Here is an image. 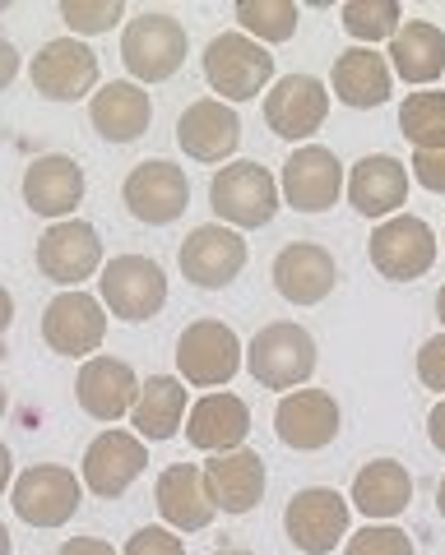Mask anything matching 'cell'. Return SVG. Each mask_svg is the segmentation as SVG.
<instances>
[{
	"label": "cell",
	"instance_id": "484cf974",
	"mask_svg": "<svg viewBox=\"0 0 445 555\" xmlns=\"http://www.w3.org/2000/svg\"><path fill=\"white\" fill-rule=\"evenodd\" d=\"M251 436V408L237 393H204L200 403L186 412V440L204 454H228L242 449Z\"/></svg>",
	"mask_w": 445,
	"mask_h": 555
},
{
	"label": "cell",
	"instance_id": "d6a6232c",
	"mask_svg": "<svg viewBox=\"0 0 445 555\" xmlns=\"http://www.w3.org/2000/svg\"><path fill=\"white\" fill-rule=\"evenodd\" d=\"M297 20H302V10L293 5V0H242L237 5V24L246 28V38L251 42H288L297 33Z\"/></svg>",
	"mask_w": 445,
	"mask_h": 555
},
{
	"label": "cell",
	"instance_id": "c3c4849f",
	"mask_svg": "<svg viewBox=\"0 0 445 555\" xmlns=\"http://www.w3.org/2000/svg\"><path fill=\"white\" fill-rule=\"evenodd\" d=\"M214 555H255V551H242V546H232V551H214Z\"/></svg>",
	"mask_w": 445,
	"mask_h": 555
},
{
	"label": "cell",
	"instance_id": "f546056e",
	"mask_svg": "<svg viewBox=\"0 0 445 555\" xmlns=\"http://www.w3.org/2000/svg\"><path fill=\"white\" fill-rule=\"evenodd\" d=\"M181 422H186V385H181V379H173V375H149L140 385L135 408H130L135 436L163 444V440L177 436Z\"/></svg>",
	"mask_w": 445,
	"mask_h": 555
},
{
	"label": "cell",
	"instance_id": "f6af8a7d",
	"mask_svg": "<svg viewBox=\"0 0 445 555\" xmlns=\"http://www.w3.org/2000/svg\"><path fill=\"white\" fill-rule=\"evenodd\" d=\"M0 555H14V542H10V528L0 524Z\"/></svg>",
	"mask_w": 445,
	"mask_h": 555
},
{
	"label": "cell",
	"instance_id": "ab89813d",
	"mask_svg": "<svg viewBox=\"0 0 445 555\" xmlns=\"http://www.w3.org/2000/svg\"><path fill=\"white\" fill-rule=\"evenodd\" d=\"M56 555H116L112 542H102V537H71Z\"/></svg>",
	"mask_w": 445,
	"mask_h": 555
},
{
	"label": "cell",
	"instance_id": "7dc6e473",
	"mask_svg": "<svg viewBox=\"0 0 445 555\" xmlns=\"http://www.w3.org/2000/svg\"><path fill=\"white\" fill-rule=\"evenodd\" d=\"M436 315H441V324H445V287L436 292Z\"/></svg>",
	"mask_w": 445,
	"mask_h": 555
},
{
	"label": "cell",
	"instance_id": "74e56055",
	"mask_svg": "<svg viewBox=\"0 0 445 555\" xmlns=\"http://www.w3.org/2000/svg\"><path fill=\"white\" fill-rule=\"evenodd\" d=\"M418 379H422L427 389H436L445 398V334L422 343V352H418Z\"/></svg>",
	"mask_w": 445,
	"mask_h": 555
},
{
	"label": "cell",
	"instance_id": "ac0fdd59",
	"mask_svg": "<svg viewBox=\"0 0 445 555\" xmlns=\"http://www.w3.org/2000/svg\"><path fill=\"white\" fill-rule=\"evenodd\" d=\"M330 116V93L316 75H283L265 93V120L279 139H312Z\"/></svg>",
	"mask_w": 445,
	"mask_h": 555
},
{
	"label": "cell",
	"instance_id": "2e32d148",
	"mask_svg": "<svg viewBox=\"0 0 445 555\" xmlns=\"http://www.w3.org/2000/svg\"><path fill=\"white\" fill-rule=\"evenodd\" d=\"M33 89L47 102H79L98 83V51L79 38H51L33 56Z\"/></svg>",
	"mask_w": 445,
	"mask_h": 555
},
{
	"label": "cell",
	"instance_id": "bcb514c9",
	"mask_svg": "<svg viewBox=\"0 0 445 555\" xmlns=\"http://www.w3.org/2000/svg\"><path fill=\"white\" fill-rule=\"evenodd\" d=\"M436 509H441V518H445V477H441V486H436Z\"/></svg>",
	"mask_w": 445,
	"mask_h": 555
},
{
	"label": "cell",
	"instance_id": "4fadbf2b",
	"mask_svg": "<svg viewBox=\"0 0 445 555\" xmlns=\"http://www.w3.org/2000/svg\"><path fill=\"white\" fill-rule=\"evenodd\" d=\"M339 422H344V412H339L330 389H293L274 408V436L297 454H316V449L334 444Z\"/></svg>",
	"mask_w": 445,
	"mask_h": 555
},
{
	"label": "cell",
	"instance_id": "30bf717a",
	"mask_svg": "<svg viewBox=\"0 0 445 555\" xmlns=\"http://www.w3.org/2000/svg\"><path fill=\"white\" fill-rule=\"evenodd\" d=\"M279 195L297 214H325V208H334L339 195H344V163H339V153L325 144H302L283 163Z\"/></svg>",
	"mask_w": 445,
	"mask_h": 555
},
{
	"label": "cell",
	"instance_id": "52a82bcc",
	"mask_svg": "<svg viewBox=\"0 0 445 555\" xmlns=\"http://www.w3.org/2000/svg\"><path fill=\"white\" fill-rule=\"evenodd\" d=\"M79 500H84V481L71 467H56V463L28 467L10 491V505L28 528H65L79 514Z\"/></svg>",
	"mask_w": 445,
	"mask_h": 555
},
{
	"label": "cell",
	"instance_id": "83f0119b",
	"mask_svg": "<svg viewBox=\"0 0 445 555\" xmlns=\"http://www.w3.org/2000/svg\"><path fill=\"white\" fill-rule=\"evenodd\" d=\"M89 120H93V130L107 139V144H130V139H140L149 130L153 102H149V93L140 89V83L112 79V83H102V89L93 93Z\"/></svg>",
	"mask_w": 445,
	"mask_h": 555
},
{
	"label": "cell",
	"instance_id": "4dcf8cb0",
	"mask_svg": "<svg viewBox=\"0 0 445 555\" xmlns=\"http://www.w3.org/2000/svg\"><path fill=\"white\" fill-rule=\"evenodd\" d=\"M408 500H414V477H408V467L395 459H376L353 477L348 505H357L367 518H395L408 509Z\"/></svg>",
	"mask_w": 445,
	"mask_h": 555
},
{
	"label": "cell",
	"instance_id": "4316f807",
	"mask_svg": "<svg viewBox=\"0 0 445 555\" xmlns=\"http://www.w3.org/2000/svg\"><path fill=\"white\" fill-rule=\"evenodd\" d=\"M334 98L344 107H357V112H371L390 102V89H395V75H390V61L381 56L376 47H348L334 56Z\"/></svg>",
	"mask_w": 445,
	"mask_h": 555
},
{
	"label": "cell",
	"instance_id": "d6986e66",
	"mask_svg": "<svg viewBox=\"0 0 445 555\" xmlns=\"http://www.w3.org/2000/svg\"><path fill=\"white\" fill-rule=\"evenodd\" d=\"M204 473V491H209L214 509L223 514H251L265 500V459L255 449H228V454H214L209 463L200 467Z\"/></svg>",
	"mask_w": 445,
	"mask_h": 555
},
{
	"label": "cell",
	"instance_id": "7a4b0ae2",
	"mask_svg": "<svg viewBox=\"0 0 445 555\" xmlns=\"http://www.w3.org/2000/svg\"><path fill=\"white\" fill-rule=\"evenodd\" d=\"M186 47H191V38H186L181 20H173V14H163V10L135 14L122 33V61L130 69V83L144 89V83L173 79L186 61Z\"/></svg>",
	"mask_w": 445,
	"mask_h": 555
},
{
	"label": "cell",
	"instance_id": "9c48e42d",
	"mask_svg": "<svg viewBox=\"0 0 445 555\" xmlns=\"http://www.w3.org/2000/svg\"><path fill=\"white\" fill-rule=\"evenodd\" d=\"M348 518L353 505L334 486H306L288 500L283 509V528H288V542L306 555H330L339 542L348 537Z\"/></svg>",
	"mask_w": 445,
	"mask_h": 555
},
{
	"label": "cell",
	"instance_id": "7402d4cb",
	"mask_svg": "<svg viewBox=\"0 0 445 555\" xmlns=\"http://www.w3.org/2000/svg\"><path fill=\"white\" fill-rule=\"evenodd\" d=\"M75 398L93 422H122V416H130L135 398H140V379H135V371L126 361L89 357L75 375Z\"/></svg>",
	"mask_w": 445,
	"mask_h": 555
},
{
	"label": "cell",
	"instance_id": "5bb4252c",
	"mask_svg": "<svg viewBox=\"0 0 445 555\" xmlns=\"http://www.w3.org/2000/svg\"><path fill=\"white\" fill-rule=\"evenodd\" d=\"M42 338L51 352L61 357H89L107 338V315H102V301L89 292H61L51 297L42 310Z\"/></svg>",
	"mask_w": 445,
	"mask_h": 555
},
{
	"label": "cell",
	"instance_id": "7bdbcfd3",
	"mask_svg": "<svg viewBox=\"0 0 445 555\" xmlns=\"http://www.w3.org/2000/svg\"><path fill=\"white\" fill-rule=\"evenodd\" d=\"M10 481H14V454H10V444L0 440V495L10 491Z\"/></svg>",
	"mask_w": 445,
	"mask_h": 555
},
{
	"label": "cell",
	"instance_id": "3957f363",
	"mask_svg": "<svg viewBox=\"0 0 445 555\" xmlns=\"http://www.w3.org/2000/svg\"><path fill=\"white\" fill-rule=\"evenodd\" d=\"M209 208L232 232L269 228L274 214H279V181L260 163H228L209 181Z\"/></svg>",
	"mask_w": 445,
	"mask_h": 555
},
{
	"label": "cell",
	"instance_id": "ee69618b",
	"mask_svg": "<svg viewBox=\"0 0 445 555\" xmlns=\"http://www.w3.org/2000/svg\"><path fill=\"white\" fill-rule=\"evenodd\" d=\"M10 324H14V297H10L5 287H0V334H5Z\"/></svg>",
	"mask_w": 445,
	"mask_h": 555
},
{
	"label": "cell",
	"instance_id": "e0dca14e",
	"mask_svg": "<svg viewBox=\"0 0 445 555\" xmlns=\"http://www.w3.org/2000/svg\"><path fill=\"white\" fill-rule=\"evenodd\" d=\"M149 467V449L130 430H102V436L84 449V486L102 500L126 495L140 473Z\"/></svg>",
	"mask_w": 445,
	"mask_h": 555
},
{
	"label": "cell",
	"instance_id": "603a6c76",
	"mask_svg": "<svg viewBox=\"0 0 445 555\" xmlns=\"http://www.w3.org/2000/svg\"><path fill=\"white\" fill-rule=\"evenodd\" d=\"M153 505L173 532H200L214 524V500L204 491V473L195 463H173L153 481Z\"/></svg>",
	"mask_w": 445,
	"mask_h": 555
},
{
	"label": "cell",
	"instance_id": "681fc988",
	"mask_svg": "<svg viewBox=\"0 0 445 555\" xmlns=\"http://www.w3.org/2000/svg\"><path fill=\"white\" fill-rule=\"evenodd\" d=\"M5 408H10V398H5V389H0V416H5Z\"/></svg>",
	"mask_w": 445,
	"mask_h": 555
},
{
	"label": "cell",
	"instance_id": "b9f144b4",
	"mask_svg": "<svg viewBox=\"0 0 445 555\" xmlns=\"http://www.w3.org/2000/svg\"><path fill=\"white\" fill-rule=\"evenodd\" d=\"M427 436H432V444H436V454H445V398L441 403L427 412Z\"/></svg>",
	"mask_w": 445,
	"mask_h": 555
},
{
	"label": "cell",
	"instance_id": "5b68a950",
	"mask_svg": "<svg viewBox=\"0 0 445 555\" xmlns=\"http://www.w3.org/2000/svg\"><path fill=\"white\" fill-rule=\"evenodd\" d=\"M242 338L232 324L223 320H195L181 328L177 338V371L186 385L195 389H223L228 379L242 371Z\"/></svg>",
	"mask_w": 445,
	"mask_h": 555
},
{
	"label": "cell",
	"instance_id": "f1b7e54d",
	"mask_svg": "<svg viewBox=\"0 0 445 555\" xmlns=\"http://www.w3.org/2000/svg\"><path fill=\"white\" fill-rule=\"evenodd\" d=\"M390 75H399L404 83H432L445 75V33L427 20H408L390 38Z\"/></svg>",
	"mask_w": 445,
	"mask_h": 555
},
{
	"label": "cell",
	"instance_id": "8d00e7d4",
	"mask_svg": "<svg viewBox=\"0 0 445 555\" xmlns=\"http://www.w3.org/2000/svg\"><path fill=\"white\" fill-rule=\"evenodd\" d=\"M122 555H186V542L173 528H140Z\"/></svg>",
	"mask_w": 445,
	"mask_h": 555
},
{
	"label": "cell",
	"instance_id": "60d3db41",
	"mask_svg": "<svg viewBox=\"0 0 445 555\" xmlns=\"http://www.w3.org/2000/svg\"><path fill=\"white\" fill-rule=\"evenodd\" d=\"M14 75H20V51H14V42L0 38V89H10Z\"/></svg>",
	"mask_w": 445,
	"mask_h": 555
},
{
	"label": "cell",
	"instance_id": "d590c367",
	"mask_svg": "<svg viewBox=\"0 0 445 555\" xmlns=\"http://www.w3.org/2000/svg\"><path fill=\"white\" fill-rule=\"evenodd\" d=\"M344 555H418L414 551V537L395 524H367L363 532L348 537V551Z\"/></svg>",
	"mask_w": 445,
	"mask_h": 555
},
{
	"label": "cell",
	"instance_id": "44dd1931",
	"mask_svg": "<svg viewBox=\"0 0 445 555\" xmlns=\"http://www.w3.org/2000/svg\"><path fill=\"white\" fill-rule=\"evenodd\" d=\"M334 283H339V264L316 241H293L274 259V287L293 306H320L334 292Z\"/></svg>",
	"mask_w": 445,
	"mask_h": 555
},
{
	"label": "cell",
	"instance_id": "8992f818",
	"mask_svg": "<svg viewBox=\"0 0 445 555\" xmlns=\"http://www.w3.org/2000/svg\"><path fill=\"white\" fill-rule=\"evenodd\" d=\"M102 306L126 324H144L167 306V273L153 264L149 255H116L102 264Z\"/></svg>",
	"mask_w": 445,
	"mask_h": 555
},
{
	"label": "cell",
	"instance_id": "277c9868",
	"mask_svg": "<svg viewBox=\"0 0 445 555\" xmlns=\"http://www.w3.org/2000/svg\"><path fill=\"white\" fill-rule=\"evenodd\" d=\"M204 79H209L218 102H251L274 79V56L269 47L251 42L246 33H218L204 47Z\"/></svg>",
	"mask_w": 445,
	"mask_h": 555
},
{
	"label": "cell",
	"instance_id": "cb8c5ba5",
	"mask_svg": "<svg viewBox=\"0 0 445 555\" xmlns=\"http://www.w3.org/2000/svg\"><path fill=\"white\" fill-rule=\"evenodd\" d=\"M408 199V167L390 153H367L348 171V204L363 218H395L399 204Z\"/></svg>",
	"mask_w": 445,
	"mask_h": 555
},
{
	"label": "cell",
	"instance_id": "ba28073f",
	"mask_svg": "<svg viewBox=\"0 0 445 555\" xmlns=\"http://www.w3.org/2000/svg\"><path fill=\"white\" fill-rule=\"evenodd\" d=\"M367 255L371 269L390 278V283H414V278H422L436 264V232L414 214H395L371 232Z\"/></svg>",
	"mask_w": 445,
	"mask_h": 555
},
{
	"label": "cell",
	"instance_id": "ffe728a7",
	"mask_svg": "<svg viewBox=\"0 0 445 555\" xmlns=\"http://www.w3.org/2000/svg\"><path fill=\"white\" fill-rule=\"evenodd\" d=\"M177 144L186 149V158H195V163H223L242 144V116L218 98H200L177 120Z\"/></svg>",
	"mask_w": 445,
	"mask_h": 555
},
{
	"label": "cell",
	"instance_id": "f35d334b",
	"mask_svg": "<svg viewBox=\"0 0 445 555\" xmlns=\"http://www.w3.org/2000/svg\"><path fill=\"white\" fill-rule=\"evenodd\" d=\"M414 181L422 185V190H432V195H445V149H436V153H414Z\"/></svg>",
	"mask_w": 445,
	"mask_h": 555
},
{
	"label": "cell",
	"instance_id": "9a60e30c",
	"mask_svg": "<svg viewBox=\"0 0 445 555\" xmlns=\"http://www.w3.org/2000/svg\"><path fill=\"white\" fill-rule=\"evenodd\" d=\"M177 259H181V273L191 278L195 287L218 292L246 269V241H242V232L223 228V222H204V228H195L181 241Z\"/></svg>",
	"mask_w": 445,
	"mask_h": 555
},
{
	"label": "cell",
	"instance_id": "7c38bea8",
	"mask_svg": "<svg viewBox=\"0 0 445 555\" xmlns=\"http://www.w3.org/2000/svg\"><path fill=\"white\" fill-rule=\"evenodd\" d=\"M122 199L130 208V218L149 222V228H167V222H177L186 214V204H191V181H186V171L177 163L149 158L126 177Z\"/></svg>",
	"mask_w": 445,
	"mask_h": 555
},
{
	"label": "cell",
	"instance_id": "8fae6325",
	"mask_svg": "<svg viewBox=\"0 0 445 555\" xmlns=\"http://www.w3.org/2000/svg\"><path fill=\"white\" fill-rule=\"evenodd\" d=\"M38 269L51 283H61L65 292H75L84 278H93L102 269V236L93 222L84 218H65L51 222L38 241Z\"/></svg>",
	"mask_w": 445,
	"mask_h": 555
},
{
	"label": "cell",
	"instance_id": "1f68e13d",
	"mask_svg": "<svg viewBox=\"0 0 445 555\" xmlns=\"http://www.w3.org/2000/svg\"><path fill=\"white\" fill-rule=\"evenodd\" d=\"M399 130L418 153L445 149V93H436V89L408 93L399 107Z\"/></svg>",
	"mask_w": 445,
	"mask_h": 555
},
{
	"label": "cell",
	"instance_id": "836d02e7",
	"mask_svg": "<svg viewBox=\"0 0 445 555\" xmlns=\"http://www.w3.org/2000/svg\"><path fill=\"white\" fill-rule=\"evenodd\" d=\"M339 14H344L348 38H357L363 47H376V42L395 38L399 24H404V5H399V0H348Z\"/></svg>",
	"mask_w": 445,
	"mask_h": 555
},
{
	"label": "cell",
	"instance_id": "e575fe53",
	"mask_svg": "<svg viewBox=\"0 0 445 555\" xmlns=\"http://www.w3.org/2000/svg\"><path fill=\"white\" fill-rule=\"evenodd\" d=\"M126 5L122 0H65L61 5V20L71 33H84V38H93V33H112V24H122Z\"/></svg>",
	"mask_w": 445,
	"mask_h": 555
},
{
	"label": "cell",
	"instance_id": "d4e9b609",
	"mask_svg": "<svg viewBox=\"0 0 445 555\" xmlns=\"http://www.w3.org/2000/svg\"><path fill=\"white\" fill-rule=\"evenodd\" d=\"M84 199V167L65 153H47V158L24 167V204L42 218L65 222Z\"/></svg>",
	"mask_w": 445,
	"mask_h": 555
},
{
	"label": "cell",
	"instance_id": "6da1fadb",
	"mask_svg": "<svg viewBox=\"0 0 445 555\" xmlns=\"http://www.w3.org/2000/svg\"><path fill=\"white\" fill-rule=\"evenodd\" d=\"M242 357H246V371L255 375L260 389H288L293 393L297 385H306V379L316 375V338L293 320L265 324Z\"/></svg>",
	"mask_w": 445,
	"mask_h": 555
}]
</instances>
